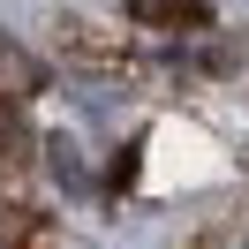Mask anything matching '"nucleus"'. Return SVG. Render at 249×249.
Here are the masks:
<instances>
[{
    "label": "nucleus",
    "mask_w": 249,
    "mask_h": 249,
    "mask_svg": "<svg viewBox=\"0 0 249 249\" xmlns=\"http://www.w3.org/2000/svg\"><path fill=\"white\" fill-rule=\"evenodd\" d=\"M121 16L143 31H212V0H121Z\"/></svg>",
    "instance_id": "1"
},
{
    "label": "nucleus",
    "mask_w": 249,
    "mask_h": 249,
    "mask_svg": "<svg viewBox=\"0 0 249 249\" xmlns=\"http://www.w3.org/2000/svg\"><path fill=\"white\" fill-rule=\"evenodd\" d=\"M31 121H23V106L8 91H0V174H31Z\"/></svg>",
    "instance_id": "2"
},
{
    "label": "nucleus",
    "mask_w": 249,
    "mask_h": 249,
    "mask_svg": "<svg viewBox=\"0 0 249 249\" xmlns=\"http://www.w3.org/2000/svg\"><path fill=\"white\" fill-rule=\"evenodd\" d=\"M38 242H53V219L31 204H0V249H38Z\"/></svg>",
    "instance_id": "3"
}]
</instances>
